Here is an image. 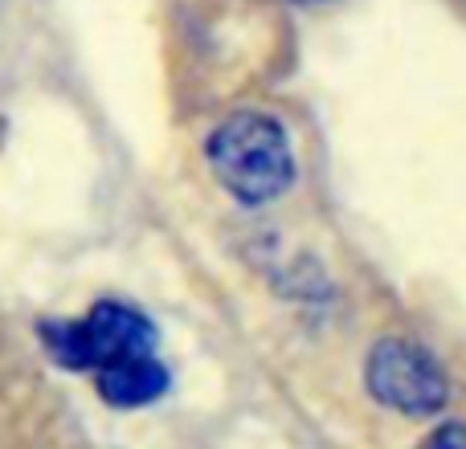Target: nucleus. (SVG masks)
I'll use <instances>...</instances> for the list:
<instances>
[{"mask_svg":"<svg viewBox=\"0 0 466 449\" xmlns=\"http://www.w3.org/2000/svg\"><path fill=\"white\" fill-rule=\"evenodd\" d=\"M164 393H168V368L152 352L98 368V396L115 409H139V404L160 401Z\"/></svg>","mask_w":466,"mask_h":449,"instance_id":"obj_4","label":"nucleus"},{"mask_svg":"<svg viewBox=\"0 0 466 449\" xmlns=\"http://www.w3.org/2000/svg\"><path fill=\"white\" fill-rule=\"evenodd\" d=\"M418 449H466V425L451 421V425H438Z\"/></svg>","mask_w":466,"mask_h":449,"instance_id":"obj_5","label":"nucleus"},{"mask_svg":"<svg viewBox=\"0 0 466 449\" xmlns=\"http://www.w3.org/2000/svg\"><path fill=\"white\" fill-rule=\"evenodd\" d=\"M213 176L241 205H266L295 180V152L279 119L241 111L226 119L205 144Z\"/></svg>","mask_w":466,"mask_h":449,"instance_id":"obj_1","label":"nucleus"},{"mask_svg":"<svg viewBox=\"0 0 466 449\" xmlns=\"http://www.w3.org/2000/svg\"><path fill=\"white\" fill-rule=\"evenodd\" d=\"M364 384L380 404L401 417H434L451 401L442 364L413 339H380L364 360Z\"/></svg>","mask_w":466,"mask_h":449,"instance_id":"obj_3","label":"nucleus"},{"mask_svg":"<svg viewBox=\"0 0 466 449\" xmlns=\"http://www.w3.org/2000/svg\"><path fill=\"white\" fill-rule=\"evenodd\" d=\"M290 5H315V0H290Z\"/></svg>","mask_w":466,"mask_h":449,"instance_id":"obj_6","label":"nucleus"},{"mask_svg":"<svg viewBox=\"0 0 466 449\" xmlns=\"http://www.w3.org/2000/svg\"><path fill=\"white\" fill-rule=\"evenodd\" d=\"M37 335L49 360L70 372H98L156 347V327L127 303H95L86 319H41Z\"/></svg>","mask_w":466,"mask_h":449,"instance_id":"obj_2","label":"nucleus"}]
</instances>
